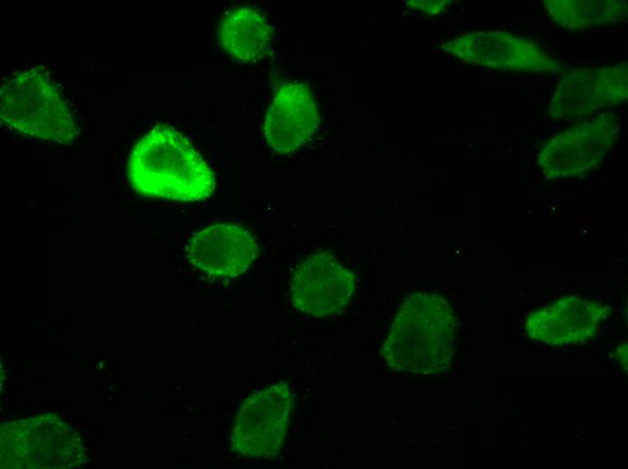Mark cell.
I'll use <instances>...</instances> for the list:
<instances>
[{"label":"cell","mask_w":628,"mask_h":469,"mask_svg":"<svg viewBox=\"0 0 628 469\" xmlns=\"http://www.w3.org/2000/svg\"><path fill=\"white\" fill-rule=\"evenodd\" d=\"M457 321L448 300L417 290L402 302L382 346L387 366L399 372L437 374L448 369Z\"/></svg>","instance_id":"1"},{"label":"cell","mask_w":628,"mask_h":469,"mask_svg":"<svg viewBox=\"0 0 628 469\" xmlns=\"http://www.w3.org/2000/svg\"><path fill=\"white\" fill-rule=\"evenodd\" d=\"M127 176L132 188L148 198L199 201L215 189L211 168L180 131L164 124L134 145Z\"/></svg>","instance_id":"2"},{"label":"cell","mask_w":628,"mask_h":469,"mask_svg":"<svg viewBox=\"0 0 628 469\" xmlns=\"http://www.w3.org/2000/svg\"><path fill=\"white\" fill-rule=\"evenodd\" d=\"M0 116L17 133L59 144L72 143L78 133L63 91L42 66L19 71L2 86Z\"/></svg>","instance_id":"3"},{"label":"cell","mask_w":628,"mask_h":469,"mask_svg":"<svg viewBox=\"0 0 628 469\" xmlns=\"http://www.w3.org/2000/svg\"><path fill=\"white\" fill-rule=\"evenodd\" d=\"M291 408V392L284 382L247 397L231 428L232 449L246 458L277 456L287 437Z\"/></svg>","instance_id":"4"},{"label":"cell","mask_w":628,"mask_h":469,"mask_svg":"<svg viewBox=\"0 0 628 469\" xmlns=\"http://www.w3.org/2000/svg\"><path fill=\"white\" fill-rule=\"evenodd\" d=\"M356 287V274L329 252H321L296 265L290 281L291 300L307 316L330 317L348 306Z\"/></svg>","instance_id":"5"},{"label":"cell","mask_w":628,"mask_h":469,"mask_svg":"<svg viewBox=\"0 0 628 469\" xmlns=\"http://www.w3.org/2000/svg\"><path fill=\"white\" fill-rule=\"evenodd\" d=\"M616 125L598 117L551 137L542 147L538 163L548 179H563L596 168L614 145Z\"/></svg>","instance_id":"6"},{"label":"cell","mask_w":628,"mask_h":469,"mask_svg":"<svg viewBox=\"0 0 628 469\" xmlns=\"http://www.w3.org/2000/svg\"><path fill=\"white\" fill-rule=\"evenodd\" d=\"M609 314L601 301L570 297L533 312L524 329L529 337L548 345L569 346L592 339Z\"/></svg>","instance_id":"7"},{"label":"cell","mask_w":628,"mask_h":469,"mask_svg":"<svg viewBox=\"0 0 628 469\" xmlns=\"http://www.w3.org/2000/svg\"><path fill=\"white\" fill-rule=\"evenodd\" d=\"M185 253L191 264L217 278L240 276L260 253L255 236L232 224H217L195 233Z\"/></svg>","instance_id":"8"},{"label":"cell","mask_w":628,"mask_h":469,"mask_svg":"<svg viewBox=\"0 0 628 469\" xmlns=\"http://www.w3.org/2000/svg\"><path fill=\"white\" fill-rule=\"evenodd\" d=\"M443 49L471 64L503 70L548 69L550 59L531 40L506 32H475L445 42Z\"/></svg>","instance_id":"9"},{"label":"cell","mask_w":628,"mask_h":469,"mask_svg":"<svg viewBox=\"0 0 628 469\" xmlns=\"http://www.w3.org/2000/svg\"><path fill=\"white\" fill-rule=\"evenodd\" d=\"M319 122V105L310 89L303 84H284L268 109L264 135L276 152H291L309 140Z\"/></svg>","instance_id":"10"},{"label":"cell","mask_w":628,"mask_h":469,"mask_svg":"<svg viewBox=\"0 0 628 469\" xmlns=\"http://www.w3.org/2000/svg\"><path fill=\"white\" fill-rule=\"evenodd\" d=\"M627 96V70L621 67L588 69L567 75L551 101L555 116L587 114L621 103Z\"/></svg>","instance_id":"11"},{"label":"cell","mask_w":628,"mask_h":469,"mask_svg":"<svg viewBox=\"0 0 628 469\" xmlns=\"http://www.w3.org/2000/svg\"><path fill=\"white\" fill-rule=\"evenodd\" d=\"M217 35L225 51L240 60H252L263 54L274 37L266 17L250 6L228 13L218 26Z\"/></svg>","instance_id":"12"},{"label":"cell","mask_w":628,"mask_h":469,"mask_svg":"<svg viewBox=\"0 0 628 469\" xmlns=\"http://www.w3.org/2000/svg\"><path fill=\"white\" fill-rule=\"evenodd\" d=\"M552 19L564 27L605 24L617 20L623 11L619 1H547Z\"/></svg>","instance_id":"13"},{"label":"cell","mask_w":628,"mask_h":469,"mask_svg":"<svg viewBox=\"0 0 628 469\" xmlns=\"http://www.w3.org/2000/svg\"><path fill=\"white\" fill-rule=\"evenodd\" d=\"M419 4H416V5L420 6V9L423 11H426L428 13H435L438 12L443 5L446 4L444 2L439 1V2H417Z\"/></svg>","instance_id":"14"},{"label":"cell","mask_w":628,"mask_h":469,"mask_svg":"<svg viewBox=\"0 0 628 469\" xmlns=\"http://www.w3.org/2000/svg\"><path fill=\"white\" fill-rule=\"evenodd\" d=\"M618 361L622 358L623 360L620 362L623 364H626L627 361V345L623 347V349L618 350V354H617Z\"/></svg>","instance_id":"15"}]
</instances>
